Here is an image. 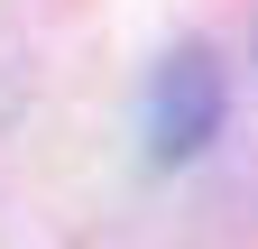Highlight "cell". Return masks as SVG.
I'll return each mask as SVG.
<instances>
[{"label": "cell", "instance_id": "obj_1", "mask_svg": "<svg viewBox=\"0 0 258 249\" xmlns=\"http://www.w3.org/2000/svg\"><path fill=\"white\" fill-rule=\"evenodd\" d=\"M212 130H221V65L203 46H175L157 65V83H148V148L166 166H184Z\"/></svg>", "mask_w": 258, "mask_h": 249}]
</instances>
